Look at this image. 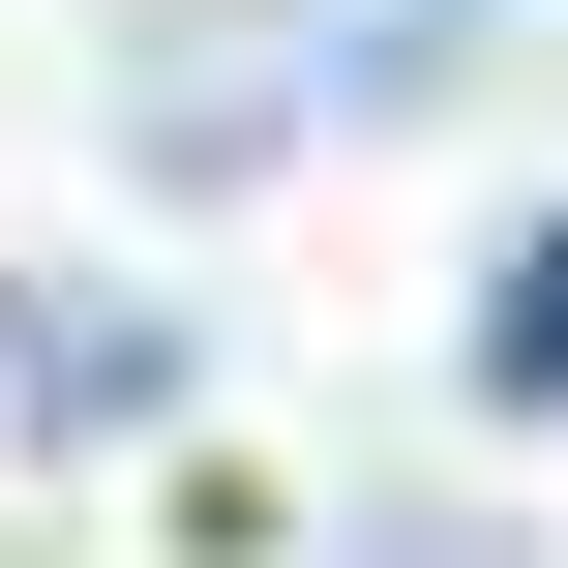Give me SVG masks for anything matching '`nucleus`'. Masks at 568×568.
<instances>
[{
  "label": "nucleus",
  "mask_w": 568,
  "mask_h": 568,
  "mask_svg": "<svg viewBox=\"0 0 568 568\" xmlns=\"http://www.w3.org/2000/svg\"><path fill=\"white\" fill-rule=\"evenodd\" d=\"M479 389H568V240H509V300H479Z\"/></svg>",
  "instance_id": "nucleus-1"
}]
</instances>
